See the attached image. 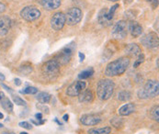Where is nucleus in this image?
<instances>
[{"label":"nucleus","mask_w":159,"mask_h":134,"mask_svg":"<svg viewBox=\"0 0 159 134\" xmlns=\"http://www.w3.org/2000/svg\"><path fill=\"white\" fill-rule=\"evenodd\" d=\"M32 70H33V68L31 65H28V66H25V65H23V66L20 67V73H22L23 74H25V75H27V74H29L30 73H31L32 72Z\"/></svg>","instance_id":"28"},{"label":"nucleus","mask_w":159,"mask_h":134,"mask_svg":"<svg viewBox=\"0 0 159 134\" xmlns=\"http://www.w3.org/2000/svg\"><path fill=\"white\" fill-rule=\"evenodd\" d=\"M145 1H147V2H149V3H151V4H152V6H153L154 7H157V5H158V1H157V0H145Z\"/></svg>","instance_id":"31"},{"label":"nucleus","mask_w":159,"mask_h":134,"mask_svg":"<svg viewBox=\"0 0 159 134\" xmlns=\"http://www.w3.org/2000/svg\"><path fill=\"white\" fill-rule=\"evenodd\" d=\"M3 134H15L14 132H3Z\"/></svg>","instance_id":"41"},{"label":"nucleus","mask_w":159,"mask_h":134,"mask_svg":"<svg viewBox=\"0 0 159 134\" xmlns=\"http://www.w3.org/2000/svg\"><path fill=\"white\" fill-rule=\"evenodd\" d=\"M128 34V22L125 20H120L115 23L113 26L111 35L115 39L118 40H122L126 38Z\"/></svg>","instance_id":"7"},{"label":"nucleus","mask_w":159,"mask_h":134,"mask_svg":"<svg viewBox=\"0 0 159 134\" xmlns=\"http://www.w3.org/2000/svg\"><path fill=\"white\" fill-rule=\"evenodd\" d=\"M0 104L1 107L7 112H12L13 111V103L7 97H4L3 99L0 100Z\"/></svg>","instance_id":"21"},{"label":"nucleus","mask_w":159,"mask_h":134,"mask_svg":"<svg viewBox=\"0 0 159 134\" xmlns=\"http://www.w3.org/2000/svg\"><path fill=\"white\" fill-rule=\"evenodd\" d=\"M136 108H135V105L134 103H127L125 105H123L122 107L120 108L119 109V115L121 116V117H126V116H129L131 114H133L134 112L135 111Z\"/></svg>","instance_id":"17"},{"label":"nucleus","mask_w":159,"mask_h":134,"mask_svg":"<svg viewBox=\"0 0 159 134\" xmlns=\"http://www.w3.org/2000/svg\"><path fill=\"white\" fill-rule=\"evenodd\" d=\"M0 118H1V119H2V118H4V115H3L1 112H0Z\"/></svg>","instance_id":"40"},{"label":"nucleus","mask_w":159,"mask_h":134,"mask_svg":"<svg viewBox=\"0 0 159 134\" xmlns=\"http://www.w3.org/2000/svg\"><path fill=\"white\" fill-rule=\"evenodd\" d=\"M111 132V127L106 126L103 128H93L88 131L89 134H110Z\"/></svg>","instance_id":"20"},{"label":"nucleus","mask_w":159,"mask_h":134,"mask_svg":"<svg viewBox=\"0 0 159 134\" xmlns=\"http://www.w3.org/2000/svg\"><path fill=\"white\" fill-rule=\"evenodd\" d=\"M93 74H94V69H93L92 67H89V68H88V69L82 71V72L78 74V78H79V79H82V80H83V79H88V78L91 77Z\"/></svg>","instance_id":"24"},{"label":"nucleus","mask_w":159,"mask_h":134,"mask_svg":"<svg viewBox=\"0 0 159 134\" xmlns=\"http://www.w3.org/2000/svg\"><path fill=\"white\" fill-rule=\"evenodd\" d=\"M109 1H112V2H116V1H120V0H109Z\"/></svg>","instance_id":"43"},{"label":"nucleus","mask_w":159,"mask_h":134,"mask_svg":"<svg viewBox=\"0 0 159 134\" xmlns=\"http://www.w3.org/2000/svg\"><path fill=\"white\" fill-rule=\"evenodd\" d=\"M41 4L46 10H55L61 6V0H43Z\"/></svg>","instance_id":"19"},{"label":"nucleus","mask_w":159,"mask_h":134,"mask_svg":"<svg viewBox=\"0 0 159 134\" xmlns=\"http://www.w3.org/2000/svg\"><path fill=\"white\" fill-rule=\"evenodd\" d=\"M4 97H5V94H4L3 92H0V100L3 99Z\"/></svg>","instance_id":"39"},{"label":"nucleus","mask_w":159,"mask_h":134,"mask_svg":"<svg viewBox=\"0 0 159 134\" xmlns=\"http://www.w3.org/2000/svg\"><path fill=\"white\" fill-rule=\"evenodd\" d=\"M78 56H79V59H80V62H83L85 60V54L82 53V52H78Z\"/></svg>","instance_id":"34"},{"label":"nucleus","mask_w":159,"mask_h":134,"mask_svg":"<svg viewBox=\"0 0 159 134\" xmlns=\"http://www.w3.org/2000/svg\"><path fill=\"white\" fill-rule=\"evenodd\" d=\"M87 84L84 81H75L71 84L66 89V95L69 96H77L82 91L86 89Z\"/></svg>","instance_id":"12"},{"label":"nucleus","mask_w":159,"mask_h":134,"mask_svg":"<svg viewBox=\"0 0 159 134\" xmlns=\"http://www.w3.org/2000/svg\"><path fill=\"white\" fill-rule=\"evenodd\" d=\"M94 99V94L89 89H84L78 95V100L82 103H89Z\"/></svg>","instance_id":"18"},{"label":"nucleus","mask_w":159,"mask_h":134,"mask_svg":"<svg viewBox=\"0 0 159 134\" xmlns=\"http://www.w3.org/2000/svg\"><path fill=\"white\" fill-rule=\"evenodd\" d=\"M20 134H29V133H27V132H20Z\"/></svg>","instance_id":"42"},{"label":"nucleus","mask_w":159,"mask_h":134,"mask_svg":"<svg viewBox=\"0 0 159 134\" xmlns=\"http://www.w3.org/2000/svg\"><path fill=\"white\" fill-rule=\"evenodd\" d=\"M11 27V20L7 16H0V36L7 34Z\"/></svg>","instance_id":"14"},{"label":"nucleus","mask_w":159,"mask_h":134,"mask_svg":"<svg viewBox=\"0 0 159 134\" xmlns=\"http://www.w3.org/2000/svg\"><path fill=\"white\" fill-rule=\"evenodd\" d=\"M124 51L126 55H128L129 57H137L139 54L142 53V50L140 46L136 43H130V44L126 45Z\"/></svg>","instance_id":"16"},{"label":"nucleus","mask_w":159,"mask_h":134,"mask_svg":"<svg viewBox=\"0 0 159 134\" xmlns=\"http://www.w3.org/2000/svg\"><path fill=\"white\" fill-rule=\"evenodd\" d=\"M63 118H64V120H65V121H68V118H69L68 114H65V115H64V117H63Z\"/></svg>","instance_id":"37"},{"label":"nucleus","mask_w":159,"mask_h":134,"mask_svg":"<svg viewBox=\"0 0 159 134\" xmlns=\"http://www.w3.org/2000/svg\"><path fill=\"white\" fill-rule=\"evenodd\" d=\"M137 57H138V58H137V60L134 62V68H137V67L139 66L141 64H143V61H144V55H143V53L139 54Z\"/></svg>","instance_id":"29"},{"label":"nucleus","mask_w":159,"mask_h":134,"mask_svg":"<svg viewBox=\"0 0 159 134\" xmlns=\"http://www.w3.org/2000/svg\"><path fill=\"white\" fill-rule=\"evenodd\" d=\"M6 8H7L6 5H5L4 3H1V2H0V14L3 13V12L6 10Z\"/></svg>","instance_id":"32"},{"label":"nucleus","mask_w":159,"mask_h":134,"mask_svg":"<svg viewBox=\"0 0 159 134\" xmlns=\"http://www.w3.org/2000/svg\"><path fill=\"white\" fill-rule=\"evenodd\" d=\"M159 94V84L156 80H148L143 88L138 91L137 95L140 99H148L157 96Z\"/></svg>","instance_id":"3"},{"label":"nucleus","mask_w":159,"mask_h":134,"mask_svg":"<svg viewBox=\"0 0 159 134\" xmlns=\"http://www.w3.org/2000/svg\"><path fill=\"white\" fill-rule=\"evenodd\" d=\"M12 98H13V101H14V103L16 105H18V106H26V101L23 100L21 97H20L18 96H13Z\"/></svg>","instance_id":"27"},{"label":"nucleus","mask_w":159,"mask_h":134,"mask_svg":"<svg viewBox=\"0 0 159 134\" xmlns=\"http://www.w3.org/2000/svg\"><path fill=\"white\" fill-rule=\"evenodd\" d=\"M2 87H3L4 88H6V89L7 90L8 92H10V93H12V89H11L10 87H7L6 85H2Z\"/></svg>","instance_id":"36"},{"label":"nucleus","mask_w":159,"mask_h":134,"mask_svg":"<svg viewBox=\"0 0 159 134\" xmlns=\"http://www.w3.org/2000/svg\"><path fill=\"white\" fill-rule=\"evenodd\" d=\"M20 17L26 21H34L41 17V11L33 6L25 7L20 11Z\"/></svg>","instance_id":"8"},{"label":"nucleus","mask_w":159,"mask_h":134,"mask_svg":"<svg viewBox=\"0 0 159 134\" xmlns=\"http://www.w3.org/2000/svg\"><path fill=\"white\" fill-rule=\"evenodd\" d=\"M131 98H132V94H131V92H129L127 90H122L118 94V99L120 101L125 102V101L130 100Z\"/></svg>","instance_id":"23"},{"label":"nucleus","mask_w":159,"mask_h":134,"mask_svg":"<svg viewBox=\"0 0 159 134\" xmlns=\"http://www.w3.org/2000/svg\"><path fill=\"white\" fill-rule=\"evenodd\" d=\"M115 84L111 79L104 78L98 82L97 85V96L100 100H108L113 95Z\"/></svg>","instance_id":"2"},{"label":"nucleus","mask_w":159,"mask_h":134,"mask_svg":"<svg viewBox=\"0 0 159 134\" xmlns=\"http://www.w3.org/2000/svg\"><path fill=\"white\" fill-rule=\"evenodd\" d=\"M119 7V5L116 4L112 6L109 11H107L106 9H102L99 14H98V22L100 23L102 26L104 27H108L110 26L111 22H112V20L114 18V14H115V11L117 10V8Z\"/></svg>","instance_id":"6"},{"label":"nucleus","mask_w":159,"mask_h":134,"mask_svg":"<svg viewBox=\"0 0 159 134\" xmlns=\"http://www.w3.org/2000/svg\"><path fill=\"white\" fill-rule=\"evenodd\" d=\"M15 85H16L17 87H20V86L21 85V81H20V78H16V79H15Z\"/></svg>","instance_id":"35"},{"label":"nucleus","mask_w":159,"mask_h":134,"mask_svg":"<svg viewBox=\"0 0 159 134\" xmlns=\"http://www.w3.org/2000/svg\"><path fill=\"white\" fill-rule=\"evenodd\" d=\"M66 24V15L63 12H56L52 15L51 19V27L52 29L59 31L61 30Z\"/></svg>","instance_id":"11"},{"label":"nucleus","mask_w":159,"mask_h":134,"mask_svg":"<svg viewBox=\"0 0 159 134\" xmlns=\"http://www.w3.org/2000/svg\"><path fill=\"white\" fill-rule=\"evenodd\" d=\"M36 98H37V100L40 103H42V104H47L51 100V95L48 94V93H46V92H40L37 95Z\"/></svg>","instance_id":"22"},{"label":"nucleus","mask_w":159,"mask_h":134,"mask_svg":"<svg viewBox=\"0 0 159 134\" xmlns=\"http://www.w3.org/2000/svg\"><path fill=\"white\" fill-rule=\"evenodd\" d=\"M19 126H20V127H22V128L26 129V130H31V129H32V125L30 124V123L27 122V121H21V122H20V123H19Z\"/></svg>","instance_id":"30"},{"label":"nucleus","mask_w":159,"mask_h":134,"mask_svg":"<svg viewBox=\"0 0 159 134\" xmlns=\"http://www.w3.org/2000/svg\"><path fill=\"white\" fill-rule=\"evenodd\" d=\"M5 79H6L5 75H4L3 74H1V73H0V81H1V82H3V81H5Z\"/></svg>","instance_id":"38"},{"label":"nucleus","mask_w":159,"mask_h":134,"mask_svg":"<svg viewBox=\"0 0 159 134\" xmlns=\"http://www.w3.org/2000/svg\"><path fill=\"white\" fill-rule=\"evenodd\" d=\"M80 122L84 126H95L101 122V117L97 114H85L81 116Z\"/></svg>","instance_id":"13"},{"label":"nucleus","mask_w":159,"mask_h":134,"mask_svg":"<svg viewBox=\"0 0 159 134\" xmlns=\"http://www.w3.org/2000/svg\"><path fill=\"white\" fill-rule=\"evenodd\" d=\"M35 118H36L37 120H42L43 119V114L42 113H37L35 115Z\"/></svg>","instance_id":"33"},{"label":"nucleus","mask_w":159,"mask_h":134,"mask_svg":"<svg viewBox=\"0 0 159 134\" xmlns=\"http://www.w3.org/2000/svg\"><path fill=\"white\" fill-rule=\"evenodd\" d=\"M128 30L134 38H138L143 33V27L136 21H131L128 23Z\"/></svg>","instance_id":"15"},{"label":"nucleus","mask_w":159,"mask_h":134,"mask_svg":"<svg viewBox=\"0 0 159 134\" xmlns=\"http://www.w3.org/2000/svg\"><path fill=\"white\" fill-rule=\"evenodd\" d=\"M130 65V59L128 57H120L109 63L105 68V74L109 77L123 74Z\"/></svg>","instance_id":"1"},{"label":"nucleus","mask_w":159,"mask_h":134,"mask_svg":"<svg viewBox=\"0 0 159 134\" xmlns=\"http://www.w3.org/2000/svg\"><path fill=\"white\" fill-rule=\"evenodd\" d=\"M75 50V42L69 43L59 51V53L56 55L54 60L59 65H66V64H68L69 61L71 60V57H72L73 52H74Z\"/></svg>","instance_id":"5"},{"label":"nucleus","mask_w":159,"mask_h":134,"mask_svg":"<svg viewBox=\"0 0 159 134\" xmlns=\"http://www.w3.org/2000/svg\"><path fill=\"white\" fill-rule=\"evenodd\" d=\"M3 127H4V126H3V124H1V123H0V128H3Z\"/></svg>","instance_id":"44"},{"label":"nucleus","mask_w":159,"mask_h":134,"mask_svg":"<svg viewBox=\"0 0 159 134\" xmlns=\"http://www.w3.org/2000/svg\"><path fill=\"white\" fill-rule=\"evenodd\" d=\"M141 43L148 49H155L158 47V36L155 32H149L141 38Z\"/></svg>","instance_id":"10"},{"label":"nucleus","mask_w":159,"mask_h":134,"mask_svg":"<svg viewBox=\"0 0 159 134\" xmlns=\"http://www.w3.org/2000/svg\"><path fill=\"white\" fill-rule=\"evenodd\" d=\"M60 73V65L53 59L49 60L42 66V74L48 79H53L58 76Z\"/></svg>","instance_id":"4"},{"label":"nucleus","mask_w":159,"mask_h":134,"mask_svg":"<svg viewBox=\"0 0 159 134\" xmlns=\"http://www.w3.org/2000/svg\"><path fill=\"white\" fill-rule=\"evenodd\" d=\"M83 13L78 7H71L66 14V23L69 26H75L81 21Z\"/></svg>","instance_id":"9"},{"label":"nucleus","mask_w":159,"mask_h":134,"mask_svg":"<svg viewBox=\"0 0 159 134\" xmlns=\"http://www.w3.org/2000/svg\"><path fill=\"white\" fill-rule=\"evenodd\" d=\"M151 118H152L154 120H156L157 122H158L159 121V107H158V105L155 106V107L152 109V110H151Z\"/></svg>","instance_id":"26"},{"label":"nucleus","mask_w":159,"mask_h":134,"mask_svg":"<svg viewBox=\"0 0 159 134\" xmlns=\"http://www.w3.org/2000/svg\"><path fill=\"white\" fill-rule=\"evenodd\" d=\"M20 94H27V95H35L38 93V88H36L34 87H28L25 89L20 90Z\"/></svg>","instance_id":"25"}]
</instances>
